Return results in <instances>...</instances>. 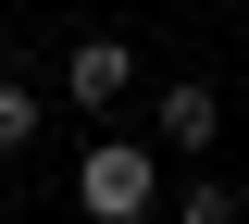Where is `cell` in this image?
<instances>
[{
    "instance_id": "2",
    "label": "cell",
    "mask_w": 249,
    "mask_h": 224,
    "mask_svg": "<svg viewBox=\"0 0 249 224\" xmlns=\"http://www.w3.org/2000/svg\"><path fill=\"white\" fill-rule=\"evenodd\" d=\"M62 100L124 112V100H137V50H124V37H75V50H62Z\"/></svg>"
},
{
    "instance_id": "1",
    "label": "cell",
    "mask_w": 249,
    "mask_h": 224,
    "mask_svg": "<svg viewBox=\"0 0 249 224\" xmlns=\"http://www.w3.org/2000/svg\"><path fill=\"white\" fill-rule=\"evenodd\" d=\"M75 212L88 224H150L162 212V162L137 150V137H100V150L75 162Z\"/></svg>"
},
{
    "instance_id": "5",
    "label": "cell",
    "mask_w": 249,
    "mask_h": 224,
    "mask_svg": "<svg viewBox=\"0 0 249 224\" xmlns=\"http://www.w3.org/2000/svg\"><path fill=\"white\" fill-rule=\"evenodd\" d=\"M175 224H237V199H224V174H199V187H175Z\"/></svg>"
},
{
    "instance_id": "4",
    "label": "cell",
    "mask_w": 249,
    "mask_h": 224,
    "mask_svg": "<svg viewBox=\"0 0 249 224\" xmlns=\"http://www.w3.org/2000/svg\"><path fill=\"white\" fill-rule=\"evenodd\" d=\"M37 112H50V100H37L25 75H0V162H13V150H37Z\"/></svg>"
},
{
    "instance_id": "3",
    "label": "cell",
    "mask_w": 249,
    "mask_h": 224,
    "mask_svg": "<svg viewBox=\"0 0 249 224\" xmlns=\"http://www.w3.org/2000/svg\"><path fill=\"white\" fill-rule=\"evenodd\" d=\"M150 125H162V150H212V137H224V87L175 75V87H150Z\"/></svg>"
}]
</instances>
